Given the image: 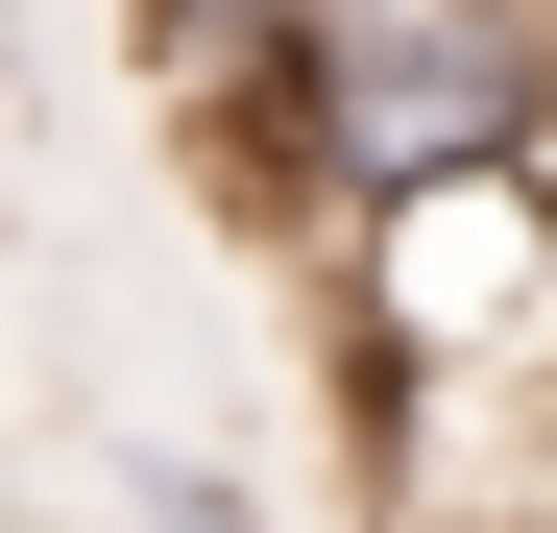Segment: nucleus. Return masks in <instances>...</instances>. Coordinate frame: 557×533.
Masks as SVG:
<instances>
[{
	"label": "nucleus",
	"instance_id": "obj_1",
	"mask_svg": "<svg viewBox=\"0 0 557 533\" xmlns=\"http://www.w3.org/2000/svg\"><path fill=\"white\" fill-rule=\"evenodd\" d=\"M122 533H267L243 461H122Z\"/></svg>",
	"mask_w": 557,
	"mask_h": 533
}]
</instances>
